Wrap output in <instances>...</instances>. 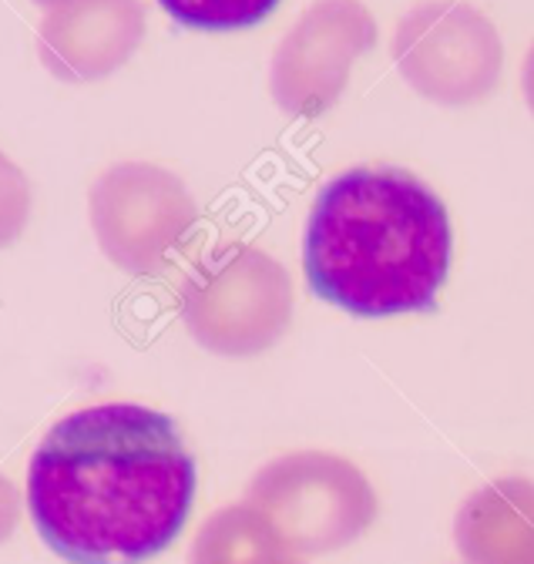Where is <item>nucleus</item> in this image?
I'll return each instance as SVG.
<instances>
[{"instance_id":"nucleus-1","label":"nucleus","mask_w":534,"mask_h":564,"mask_svg":"<svg viewBox=\"0 0 534 564\" xmlns=\"http://www.w3.org/2000/svg\"><path fill=\"white\" fill-rule=\"evenodd\" d=\"M195 460L175 420L142 403L75 410L44 434L28 467V511L68 564H142L192 511Z\"/></svg>"},{"instance_id":"nucleus-7","label":"nucleus","mask_w":534,"mask_h":564,"mask_svg":"<svg viewBox=\"0 0 534 564\" xmlns=\"http://www.w3.org/2000/svg\"><path fill=\"white\" fill-rule=\"evenodd\" d=\"M377 21L360 0H316L280 41L270 67L276 105L296 118H319L340 101L357 57L373 51Z\"/></svg>"},{"instance_id":"nucleus-9","label":"nucleus","mask_w":534,"mask_h":564,"mask_svg":"<svg viewBox=\"0 0 534 564\" xmlns=\"http://www.w3.org/2000/svg\"><path fill=\"white\" fill-rule=\"evenodd\" d=\"M454 544L464 564H534V480L478 487L454 518Z\"/></svg>"},{"instance_id":"nucleus-11","label":"nucleus","mask_w":534,"mask_h":564,"mask_svg":"<svg viewBox=\"0 0 534 564\" xmlns=\"http://www.w3.org/2000/svg\"><path fill=\"white\" fill-rule=\"evenodd\" d=\"M159 4L192 31H242L273 14L280 0H159Z\"/></svg>"},{"instance_id":"nucleus-5","label":"nucleus","mask_w":534,"mask_h":564,"mask_svg":"<svg viewBox=\"0 0 534 564\" xmlns=\"http://www.w3.org/2000/svg\"><path fill=\"white\" fill-rule=\"evenodd\" d=\"M393 61L421 98L444 108H467L488 98L504 67L498 28L464 0H424L400 18Z\"/></svg>"},{"instance_id":"nucleus-3","label":"nucleus","mask_w":534,"mask_h":564,"mask_svg":"<svg viewBox=\"0 0 534 564\" xmlns=\"http://www.w3.org/2000/svg\"><path fill=\"white\" fill-rule=\"evenodd\" d=\"M182 323L216 357H255L290 326V272L252 246H222L198 259L178 293Z\"/></svg>"},{"instance_id":"nucleus-14","label":"nucleus","mask_w":534,"mask_h":564,"mask_svg":"<svg viewBox=\"0 0 534 564\" xmlns=\"http://www.w3.org/2000/svg\"><path fill=\"white\" fill-rule=\"evenodd\" d=\"M521 91H524V101L534 115V44L527 47L524 54V64H521Z\"/></svg>"},{"instance_id":"nucleus-12","label":"nucleus","mask_w":534,"mask_h":564,"mask_svg":"<svg viewBox=\"0 0 534 564\" xmlns=\"http://www.w3.org/2000/svg\"><path fill=\"white\" fill-rule=\"evenodd\" d=\"M31 216V185L24 172L0 152V249L11 246Z\"/></svg>"},{"instance_id":"nucleus-8","label":"nucleus","mask_w":534,"mask_h":564,"mask_svg":"<svg viewBox=\"0 0 534 564\" xmlns=\"http://www.w3.org/2000/svg\"><path fill=\"white\" fill-rule=\"evenodd\" d=\"M145 34L139 0H61L41 24L37 51L61 82H98L118 70Z\"/></svg>"},{"instance_id":"nucleus-4","label":"nucleus","mask_w":534,"mask_h":564,"mask_svg":"<svg viewBox=\"0 0 534 564\" xmlns=\"http://www.w3.org/2000/svg\"><path fill=\"white\" fill-rule=\"evenodd\" d=\"M246 505L299 554H329L377 521V494L360 467L326 451H296L265 464L246 487Z\"/></svg>"},{"instance_id":"nucleus-16","label":"nucleus","mask_w":534,"mask_h":564,"mask_svg":"<svg viewBox=\"0 0 534 564\" xmlns=\"http://www.w3.org/2000/svg\"><path fill=\"white\" fill-rule=\"evenodd\" d=\"M280 564H303V561H296V557H293V554H286V557H283V561H280Z\"/></svg>"},{"instance_id":"nucleus-10","label":"nucleus","mask_w":534,"mask_h":564,"mask_svg":"<svg viewBox=\"0 0 534 564\" xmlns=\"http://www.w3.org/2000/svg\"><path fill=\"white\" fill-rule=\"evenodd\" d=\"M286 554L290 547L255 508L232 505L198 528L188 564H280Z\"/></svg>"},{"instance_id":"nucleus-15","label":"nucleus","mask_w":534,"mask_h":564,"mask_svg":"<svg viewBox=\"0 0 534 564\" xmlns=\"http://www.w3.org/2000/svg\"><path fill=\"white\" fill-rule=\"evenodd\" d=\"M34 4H41V8H54V4H61V0H34Z\"/></svg>"},{"instance_id":"nucleus-2","label":"nucleus","mask_w":534,"mask_h":564,"mask_svg":"<svg viewBox=\"0 0 534 564\" xmlns=\"http://www.w3.org/2000/svg\"><path fill=\"white\" fill-rule=\"evenodd\" d=\"M450 269V219L427 182L360 165L313 202L303 236L306 286L360 319L434 313Z\"/></svg>"},{"instance_id":"nucleus-6","label":"nucleus","mask_w":534,"mask_h":564,"mask_svg":"<svg viewBox=\"0 0 534 564\" xmlns=\"http://www.w3.org/2000/svg\"><path fill=\"white\" fill-rule=\"evenodd\" d=\"M101 252L131 275H152L185 246L198 208L185 182L149 162L108 169L88 198Z\"/></svg>"},{"instance_id":"nucleus-13","label":"nucleus","mask_w":534,"mask_h":564,"mask_svg":"<svg viewBox=\"0 0 534 564\" xmlns=\"http://www.w3.org/2000/svg\"><path fill=\"white\" fill-rule=\"evenodd\" d=\"M18 518H21V494L4 474H0V544L14 534Z\"/></svg>"}]
</instances>
